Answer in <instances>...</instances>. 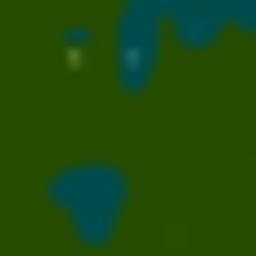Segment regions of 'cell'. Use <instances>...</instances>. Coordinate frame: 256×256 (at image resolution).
I'll list each match as a JSON object with an SVG mask.
<instances>
[{
    "instance_id": "cell-1",
    "label": "cell",
    "mask_w": 256,
    "mask_h": 256,
    "mask_svg": "<svg viewBox=\"0 0 256 256\" xmlns=\"http://www.w3.org/2000/svg\"><path fill=\"white\" fill-rule=\"evenodd\" d=\"M40 226H50L69 256H118L128 226H138V168L108 158V148L50 158L40 168Z\"/></svg>"
},
{
    "instance_id": "cell-2",
    "label": "cell",
    "mask_w": 256,
    "mask_h": 256,
    "mask_svg": "<svg viewBox=\"0 0 256 256\" xmlns=\"http://www.w3.org/2000/svg\"><path fill=\"white\" fill-rule=\"evenodd\" d=\"M89 69H98L118 98H158V89H168V69H178V50L158 40V20H148V10L108 0V10H98V60H89Z\"/></svg>"
},
{
    "instance_id": "cell-3",
    "label": "cell",
    "mask_w": 256,
    "mask_h": 256,
    "mask_svg": "<svg viewBox=\"0 0 256 256\" xmlns=\"http://www.w3.org/2000/svg\"><path fill=\"white\" fill-rule=\"evenodd\" d=\"M128 10H148L178 60H207V50L256 40V0H128Z\"/></svg>"
},
{
    "instance_id": "cell-4",
    "label": "cell",
    "mask_w": 256,
    "mask_h": 256,
    "mask_svg": "<svg viewBox=\"0 0 256 256\" xmlns=\"http://www.w3.org/2000/svg\"><path fill=\"white\" fill-rule=\"evenodd\" d=\"M60 60H79V69L98 60V20H69V30H60Z\"/></svg>"
},
{
    "instance_id": "cell-5",
    "label": "cell",
    "mask_w": 256,
    "mask_h": 256,
    "mask_svg": "<svg viewBox=\"0 0 256 256\" xmlns=\"http://www.w3.org/2000/svg\"><path fill=\"white\" fill-rule=\"evenodd\" d=\"M158 256H188V246H158Z\"/></svg>"
}]
</instances>
